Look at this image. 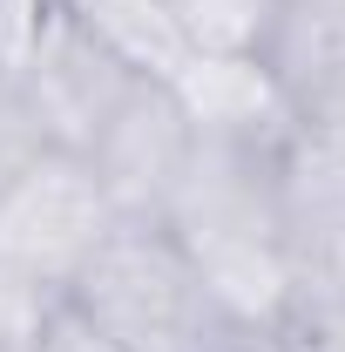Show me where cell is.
Returning <instances> with one entry per match:
<instances>
[{"instance_id": "cell-13", "label": "cell", "mask_w": 345, "mask_h": 352, "mask_svg": "<svg viewBox=\"0 0 345 352\" xmlns=\"http://www.w3.org/2000/svg\"><path fill=\"white\" fill-rule=\"evenodd\" d=\"M27 352H115V346H109V339H102V332H95L68 298H54V305L41 311V325H34Z\"/></svg>"}, {"instance_id": "cell-1", "label": "cell", "mask_w": 345, "mask_h": 352, "mask_svg": "<svg viewBox=\"0 0 345 352\" xmlns=\"http://www.w3.org/2000/svg\"><path fill=\"white\" fill-rule=\"evenodd\" d=\"M278 142L285 135L197 129L190 163L156 217L197 264L210 305L230 325H271L291 292V264L278 237Z\"/></svg>"}, {"instance_id": "cell-3", "label": "cell", "mask_w": 345, "mask_h": 352, "mask_svg": "<svg viewBox=\"0 0 345 352\" xmlns=\"http://www.w3.org/2000/svg\"><path fill=\"white\" fill-rule=\"evenodd\" d=\"M115 230V204L75 149H47L21 176L0 183V278L61 298L95 244Z\"/></svg>"}, {"instance_id": "cell-4", "label": "cell", "mask_w": 345, "mask_h": 352, "mask_svg": "<svg viewBox=\"0 0 345 352\" xmlns=\"http://www.w3.org/2000/svg\"><path fill=\"white\" fill-rule=\"evenodd\" d=\"M190 142H197V122L183 116L170 82H135L109 122L88 135V170L102 183V197L115 204V217H142L156 223L163 204H170L176 176L190 163Z\"/></svg>"}, {"instance_id": "cell-8", "label": "cell", "mask_w": 345, "mask_h": 352, "mask_svg": "<svg viewBox=\"0 0 345 352\" xmlns=\"http://www.w3.org/2000/svg\"><path fill=\"white\" fill-rule=\"evenodd\" d=\"M170 88L183 102V116L210 135H285L291 129V109H285V95L264 75L258 54H197L190 47V61L170 75Z\"/></svg>"}, {"instance_id": "cell-7", "label": "cell", "mask_w": 345, "mask_h": 352, "mask_svg": "<svg viewBox=\"0 0 345 352\" xmlns=\"http://www.w3.org/2000/svg\"><path fill=\"white\" fill-rule=\"evenodd\" d=\"M278 237L291 285L345 278V142L285 129L278 142Z\"/></svg>"}, {"instance_id": "cell-6", "label": "cell", "mask_w": 345, "mask_h": 352, "mask_svg": "<svg viewBox=\"0 0 345 352\" xmlns=\"http://www.w3.org/2000/svg\"><path fill=\"white\" fill-rule=\"evenodd\" d=\"M258 61L291 109V129L345 142V0H285Z\"/></svg>"}, {"instance_id": "cell-14", "label": "cell", "mask_w": 345, "mask_h": 352, "mask_svg": "<svg viewBox=\"0 0 345 352\" xmlns=\"http://www.w3.org/2000/svg\"><path fill=\"white\" fill-rule=\"evenodd\" d=\"M54 298L41 292H27V285H14V278H0V346H21V339H34V325H41V311Z\"/></svg>"}, {"instance_id": "cell-11", "label": "cell", "mask_w": 345, "mask_h": 352, "mask_svg": "<svg viewBox=\"0 0 345 352\" xmlns=\"http://www.w3.org/2000/svg\"><path fill=\"white\" fill-rule=\"evenodd\" d=\"M271 325L291 352H345V278H298Z\"/></svg>"}, {"instance_id": "cell-2", "label": "cell", "mask_w": 345, "mask_h": 352, "mask_svg": "<svg viewBox=\"0 0 345 352\" xmlns=\"http://www.w3.org/2000/svg\"><path fill=\"white\" fill-rule=\"evenodd\" d=\"M115 352H216L237 325L210 305L197 264L163 223L115 217L95 258L61 292Z\"/></svg>"}, {"instance_id": "cell-10", "label": "cell", "mask_w": 345, "mask_h": 352, "mask_svg": "<svg viewBox=\"0 0 345 352\" xmlns=\"http://www.w3.org/2000/svg\"><path fill=\"white\" fill-rule=\"evenodd\" d=\"M197 54H258L285 0H163Z\"/></svg>"}, {"instance_id": "cell-16", "label": "cell", "mask_w": 345, "mask_h": 352, "mask_svg": "<svg viewBox=\"0 0 345 352\" xmlns=\"http://www.w3.org/2000/svg\"><path fill=\"white\" fill-rule=\"evenodd\" d=\"M0 352H27V339H21V346H0Z\"/></svg>"}, {"instance_id": "cell-5", "label": "cell", "mask_w": 345, "mask_h": 352, "mask_svg": "<svg viewBox=\"0 0 345 352\" xmlns=\"http://www.w3.org/2000/svg\"><path fill=\"white\" fill-rule=\"evenodd\" d=\"M7 75L21 82L27 109L41 116L47 142H54V149H75V156L88 149V135L109 122V109L142 82V75H129L109 47L88 41L61 7H47V21L21 41V54L7 61Z\"/></svg>"}, {"instance_id": "cell-9", "label": "cell", "mask_w": 345, "mask_h": 352, "mask_svg": "<svg viewBox=\"0 0 345 352\" xmlns=\"http://www.w3.org/2000/svg\"><path fill=\"white\" fill-rule=\"evenodd\" d=\"M54 7L142 82H170L190 61V41H183V28L163 0H54Z\"/></svg>"}, {"instance_id": "cell-12", "label": "cell", "mask_w": 345, "mask_h": 352, "mask_svg": "<svg viewBox=\"0 0 345 352\" xmlns=\"http://www.w3.org/2000/svg\"><path fill=\"white\" fill-rule=\"evenodd\" d=\"M54 142H47V129H41V116L27 109V95H21V82L0 68V183L7 176H21L34 156H47Z\"/></svg>"}, {"instance_id": "cell-15", "label": "cell", "mask_w": 345, "mask_h": 352, "mask_svg": "<svg viewBox=\"0 0 345 352\" xmlns=\"http://www.w3.org/2000/svg\"><path fill=\"white\" fill-rule=\"evenodd\" d=\"M216 352H291V346L278 339V325H237Z\"/></svg>"}]
</instances>
